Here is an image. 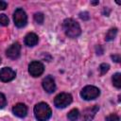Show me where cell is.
<instances>
[{
    "instance_id": "cell-17",
    "label": "cell",
    "mask_w": 121,
    "mask_h": 121,
    "mask_svg": "<svg viewBox=\"0 0 121 121\" xmlns=\"http://www.w3.org/2000/svg\"><path fill=\"white\" fill-rule=\"evenodd\" d=\"M109 68H110V65H109L108 63H102V64H100V66H99L100 74H101V75L106 74V73L109 71Z\"/></svg>"
},
{
    "instance_id": "cell-7",
    "label": "cell",
    "mask_w": 121,
    "mask_h": 121,
    "mask_svg": "<svg viewBox=\"0 0 121 121\" xmlns=\"http://www.w3.org/2000/svg\"><path fill=\"white\" fill-rule=\"evenodd\" d=\"M16 73L9 67H4L0 70V80L3 82H9L15 78Z\"/></svg>"
},
{
    "instance_id": "cell-11",
    "label": "cell",
    "mask_w": 121,
    "mask_h": 121,
    "mask_svg": "<svg viewBox=\"0 0 121 121\" xmlns=\"http://www.w3.org/2000/svg\"><path fill=\"white\" fill-rule=\"evenodd\" d=\"M12 112L16 116L23 118L27 113V107L23 103H18L12 108Z\"/></svg>"
},
{
    "instance_id": "cell-9",
    "label": "cell",
    "mask_w": 121,
    "mask_h": 121,
    "mask_svg": "<svg viewBox=\"0 0 121 121\" xmlns=\"http://www.w3.org/2000/svg\"><path fill=\"white\" fill-rule=\"evenodd\" d=\"M98 109H99V107L97 105H94V106H91V107L85 109L81 115L82 121H92L93 118L95 117V113L98 112Z\"/></svg>"
},
{
    "instance_id": "cell-18",
    "label": "cell",
    "mask_w": 121,
    "mask_h": 121,
    "mask_svg": "<svg viewBox=\"0 0 121 121\" xmlns=\"http://www.w3.org/2000/svg\"><path fill=\"white\" fill-rule=\"evenodd\" d=\"M9 25V18L5 14H0V26H8Z\"/></svg>"
},
{
    "instance_id": "cell-6",
    "label": "cell",
    "mask_w": 121,
    "mask_h": 121,
    "mask_svg": "<svg viewBox=\"0 0 121 121\" xmlns=\"http://www.w3.org/2000/svg\"><path fill=\"white\" fill-rule=\"evenodd\" d=\"M43 70H44L43 64L40 61H37V60L30 62V64L28 65V72L34 78L41 76L43 73Z\"/></svg>"
},
{
    "instance_id": "cell-8",
    "label": "cell",
    "mask_w": 121,
    "mask_h": 121,
    "mask_svg": "<svg viewBox=\"0 0 121 121\" xmlns=\"http://www.w3.org/2000/svg\"><path fill=\"white\" fill-rule=\"evenodd\" d=\"M20 52H21V45L18 43H12L6 51V55L8 58H9L10 60H15L17 58H19L20 56Z\"/></svg>"
},
{
    "instance_id": "cell-13",
    "label": "cell",
    "mask_w": 121,
    "mask_h": 121,
    "mask_svg": "<svg viewBox=\"0 0 121 121\" xmlns=\"http://www.w3.org/2000/svg\"><path fill=\"white\" fill-rule=\"evenodd\" d=\"M79 117V112L78 109H73L71 110L68 114H67V118L70 120V121H77Z\"/></svg>"
},
{
    "instance_id": "cell-1",
    "label": "cell",
    "mask_w": 121,
    "mask_h": 121,
    "mask_svg": "<svg viewBox=\"0 0 121 121\" xmlns=\"http://www.w3.org/2000/svg\"><path fill=\"white\" fill-rule=\"evenodd\" d=\"M62 27H63V30L66 36H68L69 38H77L81 33V29H80L78 23L71 18L65 19L63 21Z\"/></svg>"
},
{
    "instance_id": "cell-2",
    "label": "cell",
    "mask_w": 121,
    "mask_h": 121,
    "mask_svg": "<svg viewBox=\"0 0 121 121\" xmlns=\"http://www.w3.org/2000/svg\"><path fill=\"white\" fill-rule=\"evenodd\" d=\"M52 112L50 107L43 102L38 103L34 107V115L38 121H46L51 117Z\"/></svg>"
},
{
    "instance_id": "cell-23",
    "label": "cell",
    "mask_w": 121,
    "mask_h": 121,
    "mask_svg": "<svg viewBox=\"0 0 121 121\" xmlns=\"http://www.w3.org/2000/svg\"><path fill=\"white\" fill-rule=\"evenodd\" d=\"M112 59L115 62H119V61H120V60H121L119 55H112Z\"/></svg>"
},
{
    "instance_id": "cell-16",
    "label": "cell",
    "mask_w": 121,
    "mask_h": 121,
    "mask_svg": "<svg viewBox=\"0 0 121 121\" xmlns=\"http://www.w3.org/2000/svg\"><path fill=\"white\" fill-rule=\"evenodd\" d=\"M43 19H44V17H43V13L37 12V13L34 14V20H35V22H36L37 24L42 25V24L43 23Z\"/></svg>"
},
{
    "instance_id": "cell-19",
    "label": "cell",
    "mask_w": 121,
    "mask_h": 121,
    "mask_svg": "<svg viewBox=\"0 0 121 121\" xmlns=\"http://www.w3.org/2000/svg\"><path fill=\"white\" fill-rule=\"evenodd\" d=\"M106 121H120L119 116L115 113H112L106 117Z\"/></svg>"
},
{
    "instance_id": "cell-24",
    "label": "cell",
    "mask_w": 121,
    "mask_h": 121,
    "mask_svg": "<svg viewBox=\"0 0 121 121\" xmlns=\"http://www.w3.org/2000/svg\"><path fill=\"white\" fill-rule=\"evenodd\" d=\"M92 4H93V5H96V4H98V2H97V1H96V2H92Z\"/></svg>"
},
{
    "instance_id": "cell-25",
    "label": "cell",
    "mask_w": 121,
    "mask_h": 121,
    "mask_svg": "<svg viewBox=\"0 0 121 121\" xmlns=\"http://www.w3.org/2000/svg\"><path fill=\"white\" fill-rule=\"evenodd\" d=\"M0 63H1V58H0Z\"/></svg>"
},
{
    "instance_id": "cell-5",
    "label": "cell",
    "mask_w": 121,
    "mask_h": 121,
    "mask_svg": "<svg viewBox=\"0 0 121 121\" xmlns=\"http://www.w3.org/2000/svg\"><path fill=\"white\" fill-rule=\"evenodd\" d=\"M13 21L17 27L25 26L27 22V16L26 14L25 10L22 9H17L13 14Z\"/></svg>"
},
{
    "instance_id": "cell-3",
    "label": "cell",
    "mask_w": 121,
    "mask_h": 121,
    "mask_svg": "<svg viewBox=\"0 0 121 121\" xmlns=\"http://www.w3.org/2000/svg\"><path fill=\"white\" fill-rule=\"evenodd\" d=\"M100 95V90L95 87V86H92V85H88L85 86L81 92H80V95L83 99L85 100H92L96 98L98 95Z\"/></svg>"
},
{
    "instance_id": "cell-15",
    "label": "cell",
    "mask_w": 121,
    "mask_h": 121,
    "mask_svg": "<svg viewBox=\"0 0 121 121\" xmlns=\"http://www.w3.org/2000/svg\"><path fill=\"white\" fill-rule=\"evenodd\" d=\"M112 84L116 87V88H120L121 87V74L120 73H116L112 76Z\"/></svg>"
},
{
    "instance_id": "cell-12",
    "label": "cell",
    "mask_w": 121,
    "mask_h": 121,
    "mask_svg": "<svg viewBox=\"0 0 121 121\" xmlns=\"http://www.w3.org/2000/svg\"><path fill=\"white\" fill-rule=\"evenodd\" d=\"M38 41H39V38L38 36L35 34V33H28L26 37H25V43L27 45V46H34L38 43Z\"/></svg>"
},
{
    "instance_id": "cell-20",
    "label": "cell",
    "mask_w": 121,
    "mask_h": 121,
    "mask_svg": "<svg viewBox=\"0 0 121 121\" xmlns=\"http://www.w3.org/2000/svg\"><path fill=\"white\" fill-rule=\"evenodd\" d=\"M7 105V99H6V96L0 93V109H3L5 106Z\"/></svg>"
},
{
    "instance_id": "cell-10",
    "label": "cell",
    "mask_w": 121,
    "mask_h": 121,
    "mask_svg": "<svg viewBox=\"0 0 121 121\" xmlns=\"http://www.w3.org/2000/svg\"><path fill=\"white\" fill-rule=\"evenodd\" d=\"M43 87L44 89L45 92L47 93H53L56 89V84H55V80L51 76H47L45 78H43Z\"/></svg>"
},
{
    "instance_id": "cell-14",
    "label": "cell",
    "mask_w": 121,
    "mask_h": 121,
    "mask_svg": "<svg viewBox=\"0 0 121 121\" xmlns=\"http://www.w3.org/2000/svg\"><path fill=\"white\" fill-rule=\"evenodd\" d=\"M116 34H117V28H116V27H114V28H111V29L107 32L106 37H105V40L108 41V42L112 41V40L115 38Z\"/></svg>"
},
{
    "instance_id": "cell-4",
    "label": "cell",
    "mask_w": 121,
    "mask_h": 121,
    "mask_svg": "<svg viewBox=\"0 0 121 121\" xmlns=\"http://www.w3.org/2000/svg\"><path fill=\"white\" fill-rule=\"evenodd\" d=\"M71 102H72V95L67 93H60L54 99V104L59 109H63L67 107L69 104H71Z\"/></svg>"
},
{
    "instance_id": "cell-21",
    "label": "cell",
    "mask_w": 121,
    "mask_h": 121,
    "mask_svg": "<svg viewBox=\"0 0 121 121\" xmlns=\"http://www.w3.org/2000/svg\"><path fill=\"white\" fill-rule=\"evenodd\" d=\"M79 17H80V19H82V20H88V19L90 18L89 13H88L87 11H84V12L79 13Z\"/></svg>"
},
{
    "instance_id": "cell-22",
    "label": "cell",
    "mask_w": 121,
    "mask_h": 121,
    "mask_svg": "<svg viewBox=\"0 0 121 121\" xmlns=\"http://www.w3.org/2000/svg\"><path fill=\"white\" fill-rule=\"evenodd\" d=\"M7 6H8V4H7L5 1H1V0H0V10L5 9L7 8Z\"/></svg>"
}]
</instances>
